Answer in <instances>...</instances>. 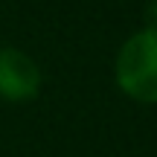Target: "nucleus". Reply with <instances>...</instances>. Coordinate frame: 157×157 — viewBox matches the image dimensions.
Masks as SVG:
<instances>
[{
	"instance_id": "nucleus-1",
	"label": "nucleus",
	"mask_w": 157,
	"mask_h": 157,
	"mask_svg": "<svg viewBox=\"0 0 157 157\" xmlns=\"http://www.w3.org/2000/svg\"><path fill=\"white\" fill-rule=\"evenodd\" d=\"M113 78L128 99L157 105V23L137 29L119 47L113 61Z\"/></svg>"
},
{
	"instance_id": "nucleus-2",
	"label": "nucleus",
	"mask_w": 157,
	"mask_h": 157,
	"mask_svg": "<svg viewBox=\"0 0 157 157\" xmlns=\"http://www.w3.org/2000/svg\"><path fill=\"white\" fill-rule=\"evenodd\" d=\"M41 90V70L17 47H0V99L29 102Z\"/></svg>"
}]
</instances>
